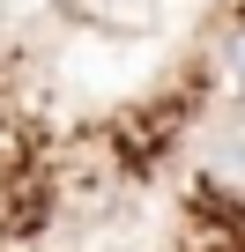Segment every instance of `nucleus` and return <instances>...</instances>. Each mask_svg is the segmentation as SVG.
Listing matches in <instances>:
<instances>
[{"mask_svg": "<svg viewBox=\"0 0 245 252\" xmlns=\"http://www.w3.org/2000/svg\"><path fill=\"white\" fill-rule=\"evenodd\" d=\"M201 178H208L215 193H230V200H245V141H223V149H208V163H201Z\"/></svg>", "mask_w": 245, "mask_h": 252, "instance_id": "nucleus-1", "label": "nucleus"}, {"mask_svg": "<svg viewBox=\"0 0 245 252\" xmlns=\"http://www.w3.org/2000/svg\"><path fill=\"white\" fill-rule=\"evenodd\" d=\"M223 74H230V89H245V15H238L230 37H223Z\"/></svg>", "mask_w": 245, "mask_h": 252, "instance_id": "nucleus-2", "label": "nucleus"}]
</instances>
